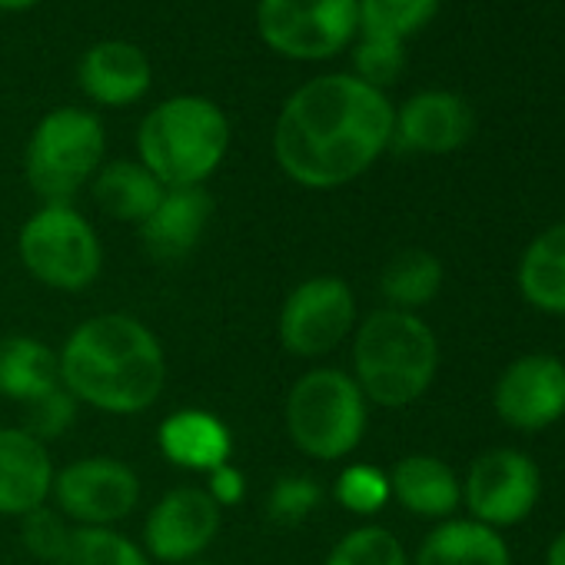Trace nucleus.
<instances>
[{"label":"nucleus","mask_w":565,"mask_h":565,"mask_svg":"<svg viewBox=\"0 0 565 565\" xmlns=\"http://www.w3.org/2000/svg\"><path fill=\"white\" fill-rule=\"evenodd\" d=\"M545 565H565V529L548 542V548H545Z\"/></svg>","instance_id":"nucleus-34"},{"label":"nucleus","mask_w":565,"mask_h":565,"mask_svg":"<svg viewBox=\"0 0 565 565\" xmlns=\"http://www.w3.org/2000/svg\"><path fill=\"white\" fill-rule=\"evenodd\" d=\"M77 406L81 403L64 386H57L47 396H41V399H34V403L24 406V426L21 429H28L34 439H41L47 446L51 439H61L74 426Z\"/></svg>","instance_id":"nucleus-32"},{"label":"nucleus","mask_w":565,"mask_h":565,"mask_svg":"<svg viewBox=\"0 0 565 565\" xmlns=\"http://www.w3.org/2000/svg\"><path fill=\"white\" fill-rule=\"evenodd\" d=\"M163 190L167 186L140 160H110L90 180V193L97 206L107 216L120 223H134V226H140L157 210V203L163 200Z\"/></svg>","instance_id":"nucleus-22"},{"label":"nucleus","mask_w":565,"mask_h":565,"mask_svg":"<svg viewBox=\"0 0 565 565\" xmlns=\"http://www.w3.org/2000/svg\"><path fill=\"white\" fill-rule=\"evenodd\" d=\"M203 489L210 492V499L220 509H230V505L243 502V495H246V476L233 462H226V466H216L213 472H206V486Z\"/></svg>","instance_id":"nucleus-33"},{"label":"nucleus","mask_w":565,"mask_h":565,"mask_svg":"<svg viewBox=\"0 0 565 565\" xmlns=\"http://www.w3.org/2000/svg\"><path fill=\"white\" fill-rule=\"evenodd\" d=\"M337 502L353 512V515H376L390 499V472L370 466V462H353L340 472L337 489H333Z\"/></svg>","instance_id":"nucleus-30"},{"label":"nucleus","mask_w":565,"mask_h":565,"mask_svg":"<svg viewBox=\"0 0 565 565\" xmlns=\"http://www.w3.org/2000/svg\"><path fill=\"white\" fill-rule=\"evenodd\" d=\"M396 107L353 74H323L297 87L273 124L279 170L307 190L360 180L393 147Z\"/></svg>","instance_id":"nucleus-1"},{"label":"nucleus","mask_w":565,"mask_h":565,"mask_svg":"<svg viewBox=\"0 0 565 565\" xmlns=\"http://www.w3.org/2000/svg\"><path fill=\"white\" fill-rule=\"evenodd\" d=\"M57 565H153L150 555L117 529H74Z\"/></svg>","instance_id":"nucleus-26"},{"label":"nucleus","mask_w":565,"mask_h":565,"mask_svg":"<svg viewBox=\"0 0 565 565\" xmlns=\"http://www.w3.org/2000/svg\"><path fill=\"white\" fill-rule=\"evenodd\" d=\"M74 529L77 525H71L51 502L31 509L28 515H21V542H24V548L38 562H47V565H57L61 562V555L71 545Z\"/></svg>","instance_id":"nucleus-31"},{"label":"nucleus","mask_w":565,"mask_h":565,"mask_svg":"<svg viewBox=\"0 0 565 565\" xmlns=\"http://www.w3.org/2000/svg\"><path fill=\"white\" fill-rule=\"evenodd\" d=\"M163 456L190 472H213L233 456V433L206 409H177L163 419L157 436Z\"/></svg>","instance_id":"nucleus-19"},{"label":"nucleus","mask_w":565,"mask_h":565,"mask_svg":"<svg viewBox=\"0 0 565 565\" xmlns=\"http://www.w3.org/2000/svg\"><path fill=\"white\" fill-rule=\"evenodd\" d=\"M443 263L429 249H403L396 253L380 276V294L386 297L390 310L416 313L429 307L443 290Z\"/></svg>","instance_id":"nucleus-24"},{"label":"nucleus","mask_w":565,"mask_h":565,"mask_svg":"<svg viewBox=\"0 0 565 565\" xmlns=\"http://www.w3.org/2000/svg\"><path fill=\"white\" fill-rule=\"evenodd\" d=\"M61 386L84 406L137 416L157 406L167 386V356L157 333L130 313L84 320L57 350Z\"/></svg>","instance_id":"nucleus-2"},{"label":"nucleus","mask_w":565,"mask_h":565,"mask_svg":"<svg viewBox=\"0 0 565 565\" xmlns=\"http://www.w3.org/2000/svg\"><path fill=\"white\" fill-rule=\"evenodd\" d=\"M515 282L529 307L565 317V220L542 230L525 246Z\"/></svg>","instance_id":"nucleus-21"},{"label":"nucleus","mask_w":565,"mask_h":565,"mask_svg":"<svg viewBox=\"0 0 565 565\" xmlns=\"http://www.w3.org/2000/svg\"><path fill=\"white\" fill-rule=\"evenodd\" d=\"M390 492L406 512L439 522L452 519L462 502V482L439 456L429 452L403 456L390 472Z\"/></svg>","instance_id":"nucleus-18"},{"label":"nucleus","mask_w":565,"mask_h":565,"mask_svg":"<svg viewBox=\"0 0 565 565\" xmlns=\"http://www.w3.org/2000/svg\"><path fill=\"white\" fill-rule=\"evenodd\" d=\"M24 269L51 290L81 294L104 269V246L94 223L74 203H44L18 233Z\"/></svg>","instance_id":"nucleus-7"},{"label":"nucleus","mask_w":565,"mask_h":565,"mask_svg":"<svg viewBox=\"0 0 565 565\" xmlns=\"http://www.w3.org/2000/svg\"><path fill=\"white\" fill-rule=\"evenodd\" d=\"M323 565H409V555L390 529L360 525L330 548Z\"/></svg>","instance_id":"nucleus-27"},{"label":"nucleus","mask_w":565,"mask_h":565,"mask_svg":"<svg viewBox=\"0 0 565 565\" xmlns=\"http://www.w3.org/2000/svg\"><path fill=\"white\" fill-rule=\"evenodd\" d=\"M495 416L522 433H542L565 416V363L548 353L512 360L492 390Z\"/></svg>","instance_id":"nucleus-13"},{"label":"nucleus","mask_w":565,"mask_h":565,"mask_svg":"<svg viewBox=\"0 0 565 565\" xmlns=\"http://www.w3.org/2000/svg\"><path fill=\"white\" fill-rule=\"evenodd\" d=\"M140 502V476L114 456H84L54 472L51 505L81 529H114Z\"/></svg>","instance_id":"nucleus-9"},{"label":"nucleus","mask_w":565,"mask_h":565,"mask_svg":"<svg viewBox=\"0 0 565 565\" xmlns=\"http://www.w3.org/2000/svg\"><path fill=\"white\" fill-rule=\"evenodd\" d=\"M320 502H323V486L313 476H300V472L279 476L266 492V519L282 529H297L320 509Z\"/></svg>","instance_id":"nucleus-28"},{"label":"nucleus","mask_w":565,"mask_h":565,"mask_svg":"<svg viewBox=\"0 0 565 565\" xmlns=\"http://www.w3.org/2000/svg\"><path fill=\"white\" fill-rule=\"evenodd\" d=\"M539 495V466L519 449H489L476 456L462 479V502L469 505L472 519L495 532L529 519Z\"/></svg>","instance_id":"nucleus-11"},{"label":"nucleus","mask_w":565,"mask_h":565,"mask_svg":"<svg viewBox=\"0 0 565 565\" xmlns=\"http://www.w3.org/2000/svg\"><path fill=\"white\" fill-rule=\"evenodd\" d=\"M54 459L28 429H0V515H28L51 502Z\"/></svg>","instance_id":"nucleus-17"},{"label":"nucleus","mask_w":565,"mask_h":565,"mask_svg":"<svg viewBox=\"0 0 565 565\" xmlns=\"http://www.w3.org/2000/svg\"><path fill=\"white\" fill-rule=\"evenodd\" d=\"M403 67H406L403 41L380 38V34H360L353 41V77H360L363 84L386 94V87L403 77Z\"/></svg>","instance_id":"nucleus-29"},{"label":"nucleus","mask_w":565,"mask_h":565,"mask_svg":"<svg viewBox=\"0 0 565 565\" xmlns=\"http://www.w3.org/2000/svg\"><path fill=\"white\" fill-rule=\"evenodd\" d=\"M81 90L110 110L130 107L147 97L153 84V67L147 54L130 41H100L77 64Z\"/></svg>","instance_id":"nucleus-15"},{"label":"nucleus","mask_w":565,"mask_h":565,"mask_svg":"<svg viewBox=\"0 0 565 565\" xmlns=\"http://www.w3.org/2000/svg\"><path fill=\"white\" fill-rule=\"evenodd\" d=\"M472 110L452 90L413 94L393 120V143L409 153H456L472 137Z\"/></svg>","instance_id":"nucleus-14"},{"label":"nucleus","mask_w":565,"mask_h":565,"mask_svg":"<svg viewBox=\"0 0 565 565\" xmlns=\"http://www.w3.org/2000/svg\"><path fill=\"white\" fill-rule=\"evenodd\" d=\"M409 565H512L505 539L476 519H446L419 545Z\"/></svg>","instance_id":"nucleus-20"},{"label":"nucleus","mask_w":565,"mask_h":565,"mask_svg":"<svg viewBox=\"0 0 565 565\" xmlns=\"http://www.w3.org/2000/svg\"><path fill=\"white\" fill-rule=\"evenodd\" d=\"M41 0H0V11H8V14H18V11H31L38 8Z\"/></svg>","instance_id":"nucleus-35"},{"label":"nucleus","mask_w":565,"mask_h":565,"mask_svg":"<svg viewBox=\"0 0 565 565\" xmlns=\"http://www.w3.org/2000/svg\"><path fill=\"white\" fill-rule=\"evenodd\" d=\"M443 0H356L360 34H380L403 41L419 34L439 11Z\"/></svg>","instance_id":"nucleus-25"},{"label":"nucleus","mask_w":565,"mask_h":565,"mask_svg":"<svg viewBox=\"0 0 565 565\" xmlns=\"http://www.w3.org/2000/svg\"><path fill=\"white\" fill-rule=\"evenodd\" d=\"M61 386L57 353L34 337L0 340V396L11 403H34Z\"/></svg>","instance_id":"nucleus-23"},{"label":"nucleus","mask_w":565,"mask_h":565,"mask_svg":"<svg viewBox=\"0 0 565 565\" xmlns=\"http://www.w3.org/2000/svg\"><path fill=\"white\" fill-rule=\"evenodd\" d=\"M210 216H213V196L206 193V186L163 190L157 210L140 223L143 249L157 263H180L200 246Z\"/></svg>","instance_id":"nucleus-16"},{"label":"nucleus","mask_w":565,"mask_h":565,"mask_svg":"<svg viewBox=\"0 0 565 565\" xmlns=\"http://www.w3.org/2000/svg\"><path fill=\"white\" fill-rule=\"evenodd\" d=\"M259 41L287 61H330L360 38L356 0H256Z\"/></svg>","instance_id":"nucleus-8"},{"label":"nucleus","mask_w":565,"mask_h":565,"mask_svg":"<svg viewBox=\"0 0 565 565\" xmlns=\"http://www.w3.org/2000/svg\"><path fill=\"white\" fill-rule=\"evenodd\" d=\"M183 565H213V562H200V558H196V562H183Z\"/></svg>","instance_id":"nucleus-36"},{"label":"nucleus","mask_w":565,"mask_h":565,"mask_svg":"<svg viewBox=\"0 0 565 565\" xmlns=\"http://www.w3.org/2000/svg\"><path fill=\"white\" fill-rule=\"evenodd\" d=\"M223 509L203 486H177L143 519V552L150 562L183 565L196 562L216 539Z\"/></svg>","instance_id":"nucleus-12"},{"label":"nucleus","mask_w":565,"mask_h":565,"mask_svg":"<svg viewBox=\"0 0 565 565\" xmlns=\"http://www.w3.org/2000/svg\"><path fill=\"white\" fill-rule=\"evenodd\" d=\"M356 330V297L340 276H310L282 300L279 343L297 360L333 353Z\"/></svg>","instance_id":"nucleus-10"},{"label":"nucleus","mask_w":565,"mask_h":565,"mask_svg":"<svg viewBox=\"0 0 565 565\" xmlns=\"http://www.w3.org/2000/svg\"><path fill=\"white\" fill-rule=\"evenodd\" d=\"M436 370L439 340L419 313L383 307L353 333V380L373 406H413L433 386Z\"/></svg>","instance_id":"nucleus-3"},{"label":"nucleus","mask_w":565,"mask_h":565,"mask_svg":"<svg viewBox=\"0 0 565 565\" xmlns=\"http://www.w3.org/2000/svg\"><path fill=\"white\" fill-rule=\"evenodd\" d=\"M370 403L343 370L320 366L303 373L287 396V433L294 446L320 462H337L366 436Z\"/></svg>","instance_id":"nucleus-5"},{"label":"nucleus","mask_w":565,"mask_h":565,"mask_svg":"<svg viewBox=\"0 0 565 565\" xmlns=\"http://www.w3.org/2000/svg\"><path fill=\"white\" fill-rule=\"evenodd\" d=\"M230 150L226 114L200 97L177 94L157 104L137 130L140 163L167 186H203Z\"/></svg>","instance_id":"nucleus-4"},{"label":"nucleus","mask_w":565,"mask_h":565,"mask_svg":"<svg viewBox=\"0 0 565 565\" xmlns=\"http://www.w3.org/2000/svg\"><path fill=\"white\" fill-rule=\"evenodd\" d=\"M107 130L84 107H57L28 140L24 177L44 203H71L104 167Z\"/></svg>","instance_id":"nucleus-6"}]
</instances>
